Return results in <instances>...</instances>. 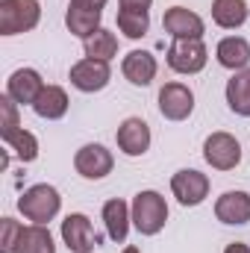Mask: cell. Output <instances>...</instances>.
I'll use <instances>...</instances> for the list:
<instances>
[{
    "mask_svg": "<svg viewBox=\"0 0 250 253\" xmlns=\"http://www.w3.org/2000/svg\"><path fill=\"white\" fill-rule=\"evenodd\" d=\"M59 206H62V197L59 191L47 183H39L33 189H27L21 197H18V209L27 221L33 224H47L59 215Z\"/></svg>",
    "mask_w": 250,
    "mask_h": 253,
    "instance_id": "1",
    "label": "cell"
},
{
    "mask_svg": "<svg viewBox=\"0 0 250 253\" xmlns=\"http://www.w3.org/2000/svg\"><path fill=\"white\" fill-rule=\"evenodd\" d=\"M168 221V203L159 191H138L132 197V224L141 236H156Z\"/></svg>",
    "mask_w": 250,
    "mask_h": 253,
    "instance_id": "2",
    "label": "cell"
},
{
    "mask_svg": "<svg viewBox=\"0 0 250 253\" xmlns=\"http://www.w3.org/2000/svg\"><path fill=\"white\" fill-rule=\"evenodd\" d=\"M42 18L39 0H0V36L30 33Z\"/></svg>",
    "mask_w": 250,
    "mask_h": 253,
    "instance_id": "3",
    "label": "cell"
},
{
    "mask_svg": "<svg viewBox=\"0 0 250 253\" xmlns=\"http://www.w3.org/2000/svg\"><path fill=\"white\" fill-rule=\"evenodd\" d=\"M209 50L203 44V39H174V44L168 47V68L177 74H200L206 68Z\"/></svg>",
    "mask_w": 250,
    "mask_h": 253,
    "instance_id": "4",
    "label": "cell"
},
{
    "mask_svg": "<svg viewBox=\"0 0 250 253\" xmlns=\"http://www.w3.org/2000/svg\"><path fill=\"white\" fill-rule=\"evenodd\" d=\"M203 159L215 168V171H233L242 162V144L236 135L230 132H212L203 141Z\"/></svg>",
    "mask_w": 250,
    "mask_h": 253,
    "instance_id": "5",
    "label": "cell"
},
{
    "mask_svg": "<svg viewBox=\"0 0 250 253\" xmlns=\"http://www.w3.org/2000/svg\"><path fill=\"white\" fill-rule=\"evenodd\" d=\"M159 112L168 121H186L194 112V91L183 83H165L159 88Z\"/></svg>",
    "mask_w": 250,
    "mask_h": 253,
    "instance_id": "6",
    "label": "cell"
},
{
    "mask_svg": "<svg viewBox=\"0 0 250 253\" xmlns=\"http://www.w3.org/2000/svg\"><path fill=\"white\" fill-rule=\"evenodd\" d=\"M112 150H106L103 144H83L74 156V168L85 180H103L106 174H112Z\"/></svg>",
    "mask_w": 250,
    "mask_h": 253,
    "instance_id": "7",
    "label": "cell"
},
{
    "mask_svg": "<svg viewBox=\"0 0 250 253\" xmlns=\"http://www.w3.org/2000/svg\"><path fill=\"white\" fill-rule=\"evenodd\" d=\"M171 191L183 206H200L209 194V177L194 168H183L171 177Z\"/></svg>",
    "mask_w": 250,
    "mask_h": 253,
    "instance_id": "8",
    "label": "cell"
},
{
    "mask_svg": "<svg viewBox=\"0 0 250 253\" xmlns=\"http://www.w3.org/2000/svg\"><path fill=\"white\" fill-rule=\"evenodd\" d=\"M62 242L71 253H91L97 245V233L83 212H71L62 221Z\"/></svg>",
    "mask_w": 250,
    "mask_h": 253,
    "instance_id": "9",
    "label": "cell"
},
{
    "mask_svg": "<svg viewBox=\"0 0 250 253\" xmlns=\"http://www.w3.org/2000/svg\"><path fill=\"white\" fill-rule=\"evenodd\" d=\"M112 80V71L109 62H100V59H80V62L71 68V85L80 88V91H100L106 88Z\"/></svg>",
    "mask_w": 250,
    "mask_h": 253,
    "instance_id": "10",
    "label": "cell"
},
{
    "mask_svg": "<svg viewBox=\"0 0 250 253\" xmlns=\"http://www.w3.org/2000/svg\"><path fill=\"white\" fill-rule=\"evenodd\" d=\"M162 27L174 39H203V18L186 6H171L162 18Z\"/></svg>",
    "mask_w": 250,
    "mask_h": 253,
    "instance_id": "11",
    "label": "cell"
},
{
    "mask_svg": "<svg viewBox=\"0 0 250 253\" xmlns=\"http://www.w3.org/2000/svg\"><path fill=\"white\" fill-rule=\"evenodd\" d=\"M44 83H42V74L36 68H18L9 80H6V94L15 100V103H36V97L42 94Z\"/></svg>",
    "mask_w": 250,
    "mask_h": 253,
    "instance_id": "12",
    "label": "cell"
},
{
    "mask_svg": "<svg viewBox=\"0 0 250 253\" xmlns=\"http://www.w3.org/2000/svg\"><path fill=\"white\" fill-rule=\"evenodd\" d=\"M215 218L221 224H230V227H239V224H248L250 221V194L248 191H224L218 200H215Z\"/></svg>",
    "mask_w": 250,
    "mask_h": 253,
    "instance_id": "13",
    "label": "cell"
},
{
    "mask_svg": "<svg viewBox=\"0 0 250 253\" xmlns=\"http://www.w3.org/2000/svg\"><path fill=\"white\" fill-rule=\"evenodd\" d=\"M115 138H118V147L126 156H144L150 147V126L141 118H126V121H121Z\"/></svg>",
    "mask_w": 250,
    "mask_h": 253,
    "instance_id": "14",
    "label": "cell"
},
{
    "mask_svg": "<svg viewBox=\"0 0 250 253\" xmlns=\"http://www.w3.org/2000/svg\"><path fill=\"white\" fill-rule=\"evenodd\" d=\"M121 71H124V77L132 85H141L144 88V85H150L156 80L159 65H156V56L147 53V50H129L124 56V62H121Z\"/></svg>",
    "mask_w": 250,
    "mask_h": 253,
    "instance_id": "15",
    "label": "cell"
},
{
    "mask_svg": "<svg viewBox=\"0 0 250 253\" xmlns=\"http://www.w3.org/2000/svg\"><path fill=\"white\" fill-rule=\"evenodd\" d=\"M215 56H218V62L224 65V68H230V71H245L250 65V42L242 39V36H227V39L218 42Z\"/></svg>",
    "mask_w": 250,
    "mask_h": 253,
    "instance_id": "16",
    "label": "cell"
},
{
    "mask_svg": "<svg viewBox=\"0 0 250 253\" xmlns=\"http://www.w3.org/2000/svg\"><path fill=\"white\" fill-rule=\"evenodd\" d=\"M129 221H132V212H129V206L121 197L103 203V224H106V233H109L112 242H126Z\"/></svg>",
    "mask_w": 250,
    "mask_h": 253,
    "instance_id": "17",
    "label": "cell"
},
{
    "mask_svg": "<svg viewBox=\"0 0 250 253\" xmlns=\"http://www.w3.org/2000/svg\"><path fill=\"white\" fill-rule=\"evenodd\" d=\"M33 112L39 118H44V121H59L65 112H68V94H65V88H59V85H44L42 94L33 103Z\"/></svg>",
    "mask_w": 250,
    "mask_h": 253,
    "instance_id": "18",
    "label": "cell"
},
{
    "mask_svg": "<svg viewBox=\"0 0 250 253\" xmlns=\"http://www.w3.org/2000/svg\"><path fill=\"white\" fill-rule=\"evenodd\" d=\"M15 253H56V245H53V236L44 224H30L21 230L18 236V245H15Z\"/></svg>",
    "mask_w": 250,
    "mask_h": 253,
    "instance_id": "19",
    "label": "cell"
},
{
    "mask_svg": "<svg viewBox=\"0 0 250 253\" xmlns=\"http://www.w3.org/2000/svg\"><path fill=\"white\" fill-rule=\"evenodd\" d=\"M227 103L236 115L250 118V68L236 71L233 80L227 83Z\"/></svg>",
    "mask_w": 250,
    "mask_h": 253,
    "instance_id": "20",
    "label": "cell"
},
{
    "mask_svg": "<svg viewBox=\"0 0 250 253\" xmlns=\"http://www.w3.org/2000/svg\"><path fill=\"white\" fill-rule=\"evenodd\" d=\"M212 21L224 30H239L248 21L245 0H212Z\"/></svg>",
    "mask_w": 250,
    "mask_h": 253,
    "instance_id": "21",
    "label": "cell"
},
{
    "mask_svg": "<svg viewBox=\"0 0 250 253\" xmlns=\"http://www.w3.org/2000/svg\"><path fill=\"white\" fill-rule=\"evenodd\" d=\"M100 18H103V12H97V9H77V6H68L65 24H68V30H71L74 36H80V39L85 42L88 36H94V33L100 30Z\"/></svg>",
    "mask_w": 250,
    "mask_h": 253,
    "instance_id": "22",
    "label": "cell"
},
{
    "mask_svg": "<svg viewBox=\"0 0 250 253\" xmlns=\"http://www.w3.org/2000/svg\"><path fill=\"white\" fill-rule=\"evenodd\" d=\"M0 138H3V144H6L21 162H36V159H39V141H36V135H33L30 129L18 126V129L3 132Z\"/></svg>",
    "mask_w": 250,
    "mask_h": 253,
    "instance_id": "23",
    "label": "cell"
},
{
    "mask_svg": "<svg viewBox=\"0 0 250 253\" xmlns=\"http://www.w3.org/2000/svg\"><path fill=\"white\" fill-rule=\"evenodd\" d=\"M83 47H85V56H88V59L109 62V59L118 53V39H115V33H109V30L100 27L94 36H88V39L83 42Z\"/></svg>",
    "mask_w": 250,
    "mask_h": 253,
    "instance_id": "24",
    "label": "cell"
},
{
    "mask_svg": "<svg viewBox=\"0 0 250 253\" xmlns=\"http://www.w3.org/2000/svg\"><path fill=\"white\" fill-rule=\"evenodd\" d=\"M118 30L126 39H141L150 30V12H129V9H118Z\"/></svg>",
    "mask_w": 250,
    "mask_h": 253,
    "instance_id": "25",
    "label": "cell"
},
{
    "mask_svg": "<svg viewBox=\"0 0 250 253\" xmlns=\"http://www.w3.org/2000/svg\"><path fill=\"white\" fill-rule=\"evenodd\" d=\"M21 224L15 218H3L0 221V253H15V245H18V236H21Z\"/></svg>",
    "mask_w": 250,
    "mask_h": 253,
    "instance_id": "26",
    "label": "cell"
},
{
    "mask_svg": "<svg viewBox=\"0 0 250 253\" xmlns=\"http://www.w3.org/2000/svg\"><path fill=\"white\" fill-rule=\"evenodd\" d=\"M0 115H3V121H0V135L3 132H9V129H18V103L9 97V94H3L0 97Z\"/></svg>",
    "mask_w": 250,
    "mask_h": 253,
    "instance_id": "27",
    "label": "cell"
},
{
    "mask_svg": "<svg viewBox=\"0 0 250 253\" xmlns=\"http://www.w3.org/2000/svg\"><path fill=\"white\" fill-rule=\"evenodd\" d=\"M121 9H129V12H150V3L153 0H118Z\"/></svg>",
    "mask_w": 250,
    "mask_h": 253,
    "instance_id": "28",
    "label": "cell"
},
{
    "mask_svg": "<svg viewBox=\"0 0 250 253\" xmlns=\"http://www.w3.org/2000/svg\"><path fill=\"white\" fill-rule=\"evenodd\" d=\"M68 6H77V9H97V12H103L106 0H71Z\"/></svg>",
    "mask_w": 250,
    "mask_h": 253,
    "instance_id": "29",
    "label": "cell"
},
{
    "mask_svg": "<svg viewBox=\"0 0 250 253\" xmlns=\"http://www.w3.org/2000/svg\"><path fill=\"white\" fill-rule=\"evenodd\" d=\"M224 253H250V245H245V242H233V245H227Z\"/></svg>",
    "mask_w": 250,
    "mask_h": 253,
    "instance_id": "30",
    "label": "cell"
},
{
    "mask_svg": "<svg viewBox=\"0 0 250 253\" xmlns=\"http://www.w3.org/2000/svg\"><path fill=\"white\" fill-rule=\"evenodd\" d=\"M124 253H141V251H138V248H132V245H129V248H124Z\"/></svg>",
    "mask_w": 250,
    "mask_h": 253,
    "instance_id": "31",
    "label": "cell"
}]
</instances>
